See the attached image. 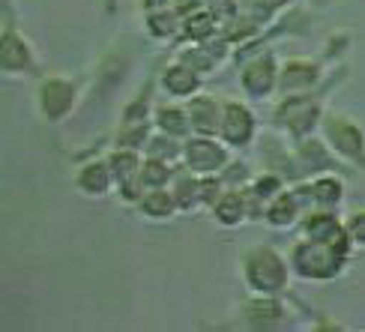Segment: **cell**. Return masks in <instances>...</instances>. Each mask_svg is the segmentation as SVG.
Wrapping results in <instances>:
<instances>
[{"label":"cell","mask_w":365,"mask_h":332,"mask_svg":"<svg viewBox=\"0 0 365 332\" xmlns=\"http://www.w3.org/2000/svg\"><path fill=\"white\" fill-rule=\"evenodd\" d=\"M24 60H27V54H24V45L19 39L15 36L0 39V63L15 69V66H24Z\"/></svg>","instance_id":"obj_1"},{"label":"cell","mask_w":365,"mask_h":332,"mask_svg":"<svg viewBox=\"0 0 365 332\" xmlns=\"http://www.w3.org/2000/svg\"><path fill=\"white\" fill-rule=\"evenodd\" d=\"M69 105V87L63 84H48L45 87V108H48V114H60Z\"/></svg>","instance_id":"obj_2"},{"label":"cell","mask_w":365,"mask_h":332,"mask_svg":"<svg viewBox=\"0 0 365 332\" xmlns=\"http://www.w3.org/2000/svg\"><path fill=\"white\" fill-rule=\"evenodd\" d=\"M225 135L231 141H240L249 135V114H242L240 108H231V117H227V126H225Z\"/></svg>","instance_id":"obj_3"},{"label":"cell","mask_w":365,"mask_h":332,"mask_svg":"<svg viewBox=\"0 0 365 332\" xmlns=\"http://www.w3.org/2000/svg\"><path fill=\"white\" fill-rule=\"evenodd\" d=\"M84 186H90V189H102V186H105V174H102V168H90V174H84Z\"/></svg>","instance_id":"obj_4"},{"label":"cell","mask_w":365,"mask_h":332,"mask_svg":"<svg viewBox=\"0 0 365 332\" xmlns=\"http://www.w3.org/2000/svg\"><path fill=\"white\" fill-rule=\"evenodd\" d=\"M168 84H171V90H180V93H182V90L192 87V78H174V75H171Z\"/></svg>","instance_id":"obj_5"}]
</instances>
